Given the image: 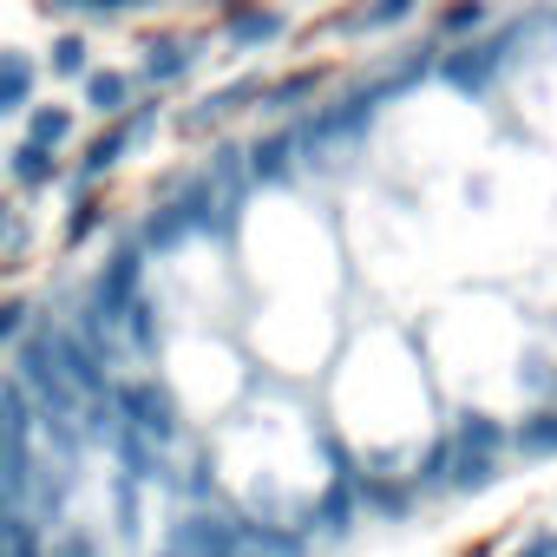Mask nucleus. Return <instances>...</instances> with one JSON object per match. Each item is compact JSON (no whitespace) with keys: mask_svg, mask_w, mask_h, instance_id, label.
<instances>
[{"mask_svg":"<svg viewBox=\"0 0 557 557\" xmlns=\"http://www.w3.org/2000/svg\"><path fill=\"white\" fill-rule=\"evenodd\" d=\"M119 413H125V426H132L138 440H151V446H164V440L177 433V407H171V394H164L158 381L119 387Z\"/></svg>","mask_w":557,"mask_h":557,"instance_id":"f257e3e1","label":"nucleus"},{"mask_svg":"<svg viewBox=\"0 0 557 557\" xmlns=\"http://www.w3.org/2000/svg\"><path fill=\"white\" fill-rule=\"evenodd\" d=\"M138 269H145V249L125 243V249L112 256V269L99 275V289H92V315H99V322H119V309L138 296Z\"/></svg>","mask_w":557,"mask_h":557,"instance_id":"f03ea898","label":"nucleus"},{"mask_svg":"<svg viewBox=\"0 0 557 557\" xmlns=\"http://www.w3.org/2000/svg\"><path fill=\"white\" fill-rule=\"evenodd\" d=\"M236 544H243V524H223V518L177 524V557H236Z\"/></svg>","mask_w":557,"mask_h":557,"instance_id":"7ed1b4c3","label":"nucleus"},{"mask_svg":"<svg viewBox=\"0 0 557 557\" xmlns=\"http://www.w3.org/2000/svg\"><path fill=\"white\" fill-rule=\"evenodd\" d=\"M223 34L236 47H269L275 34H283V14L262 8V0H230V8H223Z\"/></svg>","mask_w":557,"mask_h":557,"instance_id":"20e7f679","label":"nucleus"},{"mask_svg":"<svg viewBox=\"0 0 557 557\" xmlns=\"http://www.w3.org/2000/svg\"><path fill=\"white\" fill-rule=\"evenodd\" d=\"M27 433H34V400L21 381H0V446L8 453H27Z\"/></svg>","mask_w":557,"mask_h":557,"instance_id":"39448f33","label":"nucleus"},{"mask_svg":"<svg viewBox=\"0 0 557 557\" xmlns=\"http://www.w3.org/2000/svg\"><path fill=\"white\" fill-rule=\"evenodd\" d=\"M145 125H151V112H138V119H125V125H112V132H99L92 145H86V177H99V171H112L125 151H132V138H145Z\"/></svg>","mask_w":557,"mask_h":557,"instance_id":"423d86ee","label":"nucleus"},{"mask_svg":"<svg viewBox=\"0 0 557 557\" xmlns=\"http://www.w3.org/2000/svg\"><path fill=\"white\" fill-rule=\"evenodd\" d=\"M34 106V60L27 53H0V119Z\"/></svg>","mask_w":557,"mask_h":557,"instance_id":"0eeeda50","label":"nucleus"},{"mask_svg":"<svg viewBox=\"0 0 557 557\" xmlns=\"http://www.w3.org/2000/svg\"><path fill=\"white\" fill-rule=\"evenodd\" d=\"M190 60H197V53H190L184 40H151V53H145V79H151V86H171V79L190 73Z\"/></svg>","mask_w":557,"mask_h":557,"instance_id":"6e6552de","label":"nucleus"},{"mask_svg":"<svg viewBox=\"0 0 557 557\" xmlns=\"http://www.w3.org/2000/svg\"><path fill=\"white\" fill-rule=\"evenodd\" d=\"M472 60H446V79L459 86V92H485V79H492V66L505 60L498 47H466Z\"/></svg>","mask_w":557,"mask_h":557,"instance_id":"1a4fd4ad","label":"nucleus"},{"mask_svg":"<svg viewBox=\"0 0 557 557\" xmlns=\"http://www.w3.org/2000/svg\"><path fill=\"white\" fill-rule=\"evenodd\" d=\"M125 99H132V79H125V73H86V106H92V112L119 119Z\"/></svg>","mask_w":557,"mask_h":557,"instance_id":"9d476101","label":"nucleus"},{"mask_svg":"<svg viewBox=\"0 0 557 557\" xmlns=\"http://www.w3.org/2000/svg\"><path fill=\"white\" fill-rule=\"evenodd\" d=\"M66 132H73V112L66 106H27V138L34 145H66Z\"/></svg>","mask_w":557,"mask_h":557,"instance_id":"9b49d317","label":"nucleus"},{"mask_svg":"<svg viewBox=\"0 0 557 557\" xmlns=\"http://www.w3.org/2000/svg\"><path fill=\"white\" fill-rule=\"evenodd\" d=\"M459 492H485L492 479H498V466H492V453H472V446H459L453 453V472H446Z\"/></svg>","mask_w":557,"mask_h":557,"instance_id":"f8f14e48","label":"nucleus"},{"mask_svg":"<svg viewBox=\"0 0 557 557\" xmlns=\"http://www.w3.org/2000/svg\"><path fill=\"white\" fill-rule=\"evenodd\" d=\"M8 171H14V184H53V177H60L53 151H47V145H34V138L14 151V164H8Z\"/></svg>","mask_w":557,"mask_h":557,"instance_id":"ddd939ff","label":"nucleus"},{"mask_svg":"<svg viewBox=\"0 0 557 557\" xmlns=\"http://www.w3.org/2000/svg\"><path fill=\"white\" fill-rule=\"evenodd\" d=\"M289 158H296V138H289V132H275V138H262V145L249 151V171H256V177H283Z\"/></svg>","mask_w":557,"mask_h":557,"instance_id":"4468645a","label":"nucleus"},{"mask_svg":"<svg viewBox=\"0 0 557 557\" xmlns=\"http://www.w3.org/2000/svg\"><path fill=\"white\" fill-rule=\"evenodd\" d=\"M518 453H524V459H550V453H557V413H531V420L518 426Z\"/></svg>","mask_w":557,"mask_h":557,"instance_id":"2eb2a0df","label":"nucleus"},{"mask_svg":"<svg viewBox=\"0 0 557 557\" xmlns=\"http://www.w3.org/2000/svg\"><path fill=\"white\" fill-rule=\"evenodd\" d=\"M184 230H190V216H184V203H164V210H158V216L145 223V243H151V249H171V243H177Z\"/></svg>","mask_w":557,"mask_h":557,"instance_id":"dca6fc26","label":"nucleus"},{"mask_svg":"<svg viewBox=\"0 0 557 557\" xmlns=\"http://www.w3.org/2000/svg\"><path fill=\"white\" fill-rule=\"evenodd\" d=\"M348 511H355V472H342L335 492L322 498V531H348Z\"/></svg>","mask_w":557,"mask_h":557,"instance_id":"f3484780","label":"nucleus"},{"mask_svg":"<svg viewBox=\"0 0 557 557\" xmlns=\"http://www.w3.org/2000/svg\"><path fill=\"white\" fill-rule=\"evenodd\" d=\"M86 53H92L86 34H60V40H53V73H60V79H79V73H86Z\"/></svg>","mask_w":557,"mask_h":557,"instance_id":"a211bd4d","label":"nucleus"},{"mask_svg":"<svg viewBox=\"0 0 557 557\" xmlns=\"http://www.w3.org/2000/svg\"><path fill=\"white\" fill-rule=\"evenodd\" d=\"M498 440H505V433H498V426H492V420H485V413H472V420H466V426H459V446H472V453H492V446H498Z\"/></svg>","mask_w":557,"mask_h":557,"instance_id":"6ab92c4d","label":"nucleus"},{"mask_svg":"<svg viewBox=\"0 0 557 557\" xmlns=\"http://www.w3.org/2000/svg\"><path fill=\"white\" fill-rule=\"evenodd\" d=\"M413 14V0H374V8L361 14V27H394V21H407Z\"/></svg>","mask_w":557,"mask_h":557,"instance_id":"aec40b11","label":"nucleus"},{"mask_svg":"<svg viewBox=\"0 0 557 557\" xmlns=\"http://www.w3.org/2000/svg\"><path fill=\"white\" fill-rule=\"evenodd\" d=\"M479 21H485V8H479V0H459V8H446V21H440V27H446V34H472Z\"/></svg>","mask_w":557,"mask_h":557,"instance_id":"412c9836","label":"nucleus"},{"mask_svg":"<svg viewBox=\"0 0 557 557\" xmlns=\"http://www.w3.org/2000/svg\"><path fill=\"white\" fill-rule=\"evenodd\" d=\"M446 472H453V446H433L420 466V485H446Z\"/></svg>","mask_w":557,"mask_h":557,"instance_id":"4be33fe9","label":"nucleus"},{"mask_svg":"<svg viewBox=\"0 0 557 557\" xmlns=\"http://www.w3.org/2000/svg\"><path fill=\"white\" fill-rule=\"evenodd\" d=\"M27 315H34L27 302H0V342H14V335L27 329Z\"/></svg>","mask_w":557,"mask_h":557,"instance_id":"5701e85b","label":"nucleus"},{"mask_svg":"<svg viewBox=\"0 0 557 557\" xmlns=\"http://www.w3.org/2000/svg\"><path fill=\"white\" fill-rule=\"evenodd\" d=\"M92 230H99V210H92V203H79V210L66 216V236L79 243V236H92Z\"/></svg>","mask_w":557,"mask_h":557,"instance_id":"b1692460","label":"nucleus"},{"mask_svg":"<svg viewBox=\"0 0 557 557\" xmlns=\"http://www.w3.org/2000/svg\"><path fill=\"white\" fill-rule=\"evenodd\" d=\"M368 498H374V505H381V511H400V505H407V498H400V492H394V485H368Z\"/></svg>","mask_w":557,"mask_h":557,"instance_id":"393cba45","label":"nucleus"},{"mask_svg":"<svg viewBox=\"0 0 557 557\" xmlns=\"http://www.w3.org/2000/svg\"><path fill=\"white\" fill-rule=\"evenodd\" d=\"M518 557H557V537H550V531H537V537H531Z\"/></svg>","mask_w":557,"mask_h":557,"instance_id":"a878e982","label":"nucleus"},{"mask_svg":"<svg viewBox=\"0 0 557 557\" xmlns=\"http://www.w3.org/2000/svg\"><path fill=\"white\" fill-rule=\"evenodd\" d=\"M79 8H99V14H119V8H145V0H79Z\"/></svg>","mask_w":557,"mask_h":557,"instance_id":"bb28decb","label":"nucleus"},{"mask_svg":"<svg viewBox=\"0 0 557 557\" xmlns=\"http://www.w3.org/2000/svg\"><path fill=\"white\" fill-rule=\"evenodd\" d=\"M0 243H8V210H0Z\"/></svg>","mask_w":557,"mask_h":557,"instance_id":"cd10ccee","label":"nucleus"},{"mask_svg":"<svg viewBox=\"0 0 557 557\" xmlns=\"http://www.w3.org/2000/svg\"><path fill=\"white\" fill-rule=\"evenodd\" d=\"M47 8H79V0H47Z\"/></svg>","mask_w":557,"mask_h":557,"instance_id":"c85d7f7f","label":"nucleus"}]
</instances>
